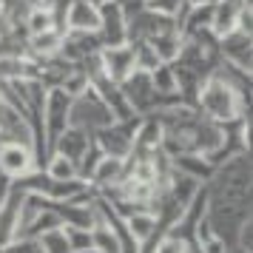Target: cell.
I'll return each instance as SVG.
<instances>
[{"mask_svg": "<svg viewBox=\"0 0 253 253\" xmlns=\"http://www.w3.org/2000/svg\"><path fill=\"white\" fill-rule=\"evenodd\" d=\"M91 142H94V134H88V131H83V128H77V126H66V131L54 139L51 151L69 157V160L77 162V168H80L83 160H85V154H88V148H91Z\"/></svg>", "mask_w": 253, "mask_h": 253, "instance_id": "cell-7", "label": "cell"}, {"mask_svg": "<svg viewBox=\"0 0 253 253\" xmlns=\"http://www.w3.org/2000/svg\"><path fill=\"white\" fill-rule=\"evenodd\" d=\"M63 20L69 32H97L100 29V3L94 0H69Z\"/></svg>", "mask_w": 253, "mask_h": 253, "instance_id": "cell-8", "label": "cell"}, {"mask_svg": "<svg viewBox=\"0 0 253 253\" xmlns=\"http://www.w3.org/2000/svg\"><path fill=\"white\" fill-rule=\"evenodd\" d=\"M114 123V114H111V108L103 103V97L91 88V83H88V88L80 94H74L71 97V105H69V126H77L83 131H100V128L111 126Z\"/></svg>", "mask_w": 253, "mask_h": 253, "instance_id": "cell-2", "label": "cell"}, {"mask_svg": "<svg viewBox=\"0 0 253 253\" xmlns=\"http://www.w3.org/2000/svg\"><path fill=\"white\" fill-rule=\"evenodd\" d=\"M185 251V242L176 239V236H162L160 242H157V248H154V253H182Z\"/></svg>", "mask_w": 253, "mask_h": 253, "instance_id": "cell-14", "label": "cell"}, {"mask_svg": "<svg viewBox=\"0 0 253 253\" xmlns=\"http://www.w3.org/2000/svg\"><path fill=\"white\" fill-rule=\"evenodd\" d=\"M46 176L48 179H57V182H69V179H77V176H80V168H77V162H71L69 157H63V154H57V151H51Z\"/></svg>", "mask_w": 253, "mask_h": 253, "instance_id": "cell-13", "label": "cell"}, {"mask_svg": "<svg viewBox=\"0 0 253 253\" xmlns=\"http://www.w3.org/2000/svg\"><path fill=\"white\" fill-rule=\"evenodd\" d=\"M245 6H251V3H245V0H216V3H213L211 32H213L216 37L233 32V29L239 26V14H242Z\"/></svg>", "mask_w": 253, "mask_h": 253, "instance_id": "cell-9", "label": "cell"}, {"mask_svg": "<svg viewBox=\"0 0 253 253\" xmlns=\"http://www.w3.org/2000/svg\"><path fill=\"white\" fill-rule=\"evenodd\" d=\"M60 46H63V29H46L40 35H29V43H26V48L40 60L57 57Z\"/></svg>", "mask_w": 253, "mask_h": 253, "instance_id": "cell-11", "label": "cell"}, {"mask_svg": "<svg viewBox=\"0 0 253 253\" xmlns=\"http://www.w3.org/2000/svg\"><path fill=\"white\" fill-rule=\"evenodd\" d=\"M139 123L134 117L128 120H114L111 126L94 131V142L97 148L108 154V157H120V160H128L131 157V148H134V137H137Z\"/></svg>", "mask_w": 253, "mask_h": 253, "instance_id": "cell-3", "label": "cell"}, {"mask_svg": "<svg viewBox=\"0 0 253 253\" xmlns=\"http://www.w3.org/2000/svg\"><path fill=\"white\" fill-rule=\"evenodd\" d=\"M219 54L228 60L230 66L251 74V35L248 32L233 29L228 35H222L219 37Z\"/></svg>", "mask_w": 253, "mask_h": 253, "instance_id": "cell-6", "label": "cell"}, {"mask_svg": "<svg viewBox=\"0 0 253 253\" xmlns=\"http://www.w3.org/2000/svg\"><path fill=\"white\" fill-rule=\"evenodd\" d=\"M199 108L213 123H233L245 114V103L251 100L248 91H239L236 85L222 80L216 74H208V80L199 85Z\"/></svg>", "mask_w": 253, "mask_h": 253, "instance_id": "cell-1", "label": "cell"}, {"mask_svg": "<svg viewBox=\"0 0 253 253\" xmlns=\"http://www.w3.org/2000/svg\"><path fill=\"white\" fill-rule=\"evenodd\" d=\"M100 66L103 74L108 80L123 83L137 69V60H134V46L131 43H120V46H103L100 48Z\"/></svg>", "mask_w": 253, "mask_h": 253, "instance_id": "cell-4", "label": "cell"}, {"mask_svg": "<svg viewBox=\"0 0 253 253\" xmlns=\"http://www.w3.org/2000/svg\"><path fill=\"white\" fill-rule=\"evenodd\" d=\"M35 239H37V245H40V251L43 253H74L71 251V242H69V233H66L63 225L37 233Z\"/></svg>", "mask_w": 253, "mask_h": 253, "instance_id": "cell-12", "label": "cell"}, {"mask_svg": "<svg viewBox=\"0 0 253 253\" xmlns=\"http://www.w3.org/2000/svg\"><path fill=\"white\" fill-rule=\"evenodd\" d=\"M35 168V148H29L23 142H0V171L6 173L9 179H17V176H26Z\"/></svg>", "mask_w": 253, "mask_h": 253, "instance_id": "cell-5", "label": "cell"}, {"mask_svg": "<svg viewBox=\"0 0 253 253\" xmlns=\"http://www.w3.org/2000/svg\"><path fill=\"white\" fill-rule=\"evenodd\" d=\"M126 160H120V157H108V154H100L97 160H94L91 171H88V176H91L94 185H117L126 179Z\"/></svg>", "mask_w": 253, "mask_h": 253, "instance_id": "cell-10", "label": "cell"}]
</instances>
